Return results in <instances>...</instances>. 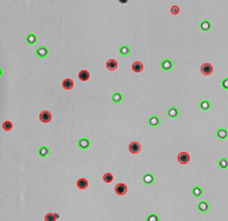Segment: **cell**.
<instances>
[{"label":"cell","instance_id":"cell-25","mask_svg":"<svg viewBox=\"0 0 228 221\" xmlns=\"http://www.w3.org/2000/svg\"><path fill=\"white\" fill-rule=\"evenodd\" d=\"M218 165H219V168L222 169V170H226V169H228V158H226V157H222V158H220L219 162H218Z\"/></svg>","mask_w":228,"mask_h":221},{"label":"cell","instance_id":"cell-5","mask_svg":"<svg viewBox=\"0 0 228 221\" xmlns=\"http://www.w3.org/2000/svg\"><path fill=\"white\" fill-rule=\"evenodd\" d=\"M161 67H162V69L164 71H170V70H172V68H174V62L171 61L170 58H165V60L162 61Z\"/></svg>","mask_w":228,"mask_h":221},{"label":"cell","instance_id":"cell-2","mask_svg":"<svg viewBox=\"0 0 228 221\" xmlns=\"http://www.w3.org/2000/svg\"><path fill=\"white\" fill-rule=\"evenodd\" d=\"M48 54H49V50H48V48H47L46 46L37 47V49H36V56H37L38 58H46L47 56H48Z\"/></svg>","mask_w":228,"mask_h":221},{"label":"cell","instance_id":"cell-26","mask_svg":"<svg viewBox=\"0 0 228 221\" xmlns=\"http://www.w3.org/2000/svg\"><path fill=\"white\" fill-rule=\"evenodd\" d=\"M200 109L201 111H204V112H206V111H208L210 108H211V102L208 101V100H203V101H200Z\"/></svg>","mask_w":228,"mask_h":221},{"label":"cell","instance_id":"cell-6","mask_svg":"<svg viewBox=\"0 0 228 221\" xmlns=\"http://www.w3.org/2000/svg\"><path fill=\"white\" fill-rule=\"evenodd\" d=\"M40 121L43 122V123H48V122L51 121V113L48 112V111H42L40 113Z\"/></svg>","mask_w":228,"mask_h":221},{"label":"cell","instance_id":"cell-1","mask_svg":"<svg viewBox=\"0 0 228 221\" xmlns=\"http://www.w3.org/2000/svg\"><path fill=\"white\" fill-rule=\"evenodd\" d=\"M77 145H78V148H79V149H82V150H87V149L91 147V142H90V140L86 138V137H80V138L78 140Z\"/></svg>","mask_w":228,"mask_h":221},{"label":"cell","instance_id":"cell-18","mask_svg":"<svg viewBox=\"0 0 228 221\" xmlns=\"http://www.w3.org/2000/svg\"><path fill=\"white\" fill-rule=\"evenodd\" d=\"M112 101L114 104H121L122 100H123V96H122L120 92H115L114 94H112Z\"/></svg>","mask_w":228,"mask_h":221},{"label":"cell","instance_id":"cell-10","mask_svg":"<svg viewBox=\"0 0 228 221\" xmlns=\"http://www.w3.org/2000/svg\"><path fill=\"white\" fill-rule=\"evenodd\" d=\"M73 85H75V83H73V80L72 79H70V78H65L64 80H63V83H62V86H63V89L64 90H72L73 89Z\"/></svg>","mask_w":228,"mask_h":221},{"label":"cell","instance_id":"cell-3","mask_svg":"<svg viewBox=\"0 0 228 221\" xmlns=\"http://www.w3.org/2000/svg\"><path fill=\"white\" fill-rule=\"evenodd\" d=\"M200 71H201V73H203L204 76H210L213 72L212 64H211V63H204V64L201 65V68H200Z\"/></svg>","mask_w":228,"mask_h":221},{"label":"cell","instance_id":"cell-24","mask_svg":"<svg viewBox=\"0 0 228 221\" xmlns=\"http://www.w3.org/2000/svg\"><path fill=\"white\" fill-rule=\"evenodd\" d=\"M49 154H50V150H49V148L48 147H40V149H38V155L41 156V157H47V156H49Z\"/></svg>","mask_w":228,"mask_h":221},{"label":"cell","instance_id":"cell-15","mask_svg":"<svg viewBox=\"0 0 228 221\" xmlns=\"http://www.w3.org/2000/svg\"><path fill=\"white\" fill-rule=\"evenodd\" d=\"M87 186H89L87 179H85V178H79V179L77 180V187H78L79 190H85V189H87Z\"/></svg>","mask_w":228,"mask_h":221},{"label":"cell","instance_id":"cell-30","mask_svg":"<svg viewBox=\"0 0 228 221\" xmlns=\"http://www.w3.org/2000/svg\"><path fill=\"white\" fill-rule=\"evenodd\" d=\"M57 219H56V216H55V213H51V212H49V213H47L46 215H44V221H56Z\"/></svg>","mask_w":228,"mask_h":221},{"label":"cell","instance_id":"cell-32","mask_svg":"<svg viewBox=\"0 0 228 221\" xmlns=\"http://www.w3.org/2000/svg\"><path fill=\"white\" fill-rule=\"evenodd\" d=\"M178 13H179V7H178V6H172V7H171V14L176 15V14H178Z\"/></svg>","mask_w":228,"mask_h":221},{"label":"cell","instance_id":"cell-20","mask_svg":"<svg viewBox=\"0 0 228 221\" xmlns=\"http://www.w3.org/2000/svg\"><path fill=\"white\" fill-rule=\"evenodd\" d=\"M191 193H192V196L196 197V198L201 197V196H203V189H201V186H193L192 190H191Z\"/></svg>","mask_w":228,"mask_h":221},{"label":"cell","instance_id":"cell-29","mask_svg":"<svg viewBox=\"0 0 228 221\" xmlns=\"http://www.w3.org/2000/svg\"><path fill=\"white\" fill-rule=\"evenodd\" d=\"M12 128H13V123L11 121H5L2 123V129L5 132H9V130H12Z\"/></svg>","mask_w":228,"mask_h":221},{"label":"cell","instance_id":"cell-28","mask_svg":"<svg viewBox=\"0 0 228 221\" xmlns=\"http://www.w3.org/2000/svg\"><path fill=\"white\" fill-rule=\"evenodd\" d=\"M145 221H160V218H158V215L155 213H150L147 215V218H145Z\"/></svg>","mask_w":228,"mask_h":221},{"label":"cell","instance_id":"cell-33","mask_svg":"<svg viewBox=\"0 0 228 221\" xmlns=\"http://www.w3.org/2000/svg\"><path fill=\"white\" fill-rule=\"evenodd\" d=\"M55 216H56V219H60V214L58 213H55Z\"/></svg>","mask_w":228,"mask_h":221},{"label":"cell","instance_id":"cell-27","mask_svg":"<svg viewBox=\"0 0 228 221\" xmlns=\"http://www.w3.org/2000/svg\"><path fill=\"white\" fill-rule=\"evenodd\" d=\"M113 179H114V177L112 174H105V175L103 176V180L105 182V183H112L113 182Z\"/></svg>","mask_w":228,"mask_h":221},{"label":"cell","instance_id":"cell-22","mask_svg":"<svg viewBox=\"0 0 228 221\" xmlns=\"http://www.w3.org/2000/svg\"><path fill=\"white\" fill-rule=\"evenodd\" d=\"M132 69H133V71L134 72H136V73H138V72H142V70H143V64L141 63V62H134L133 63V65H132Z\"/></svg>","mask_w":228,"mask_h":221},{"label":"cell","instance_id":"cell-23","mask_svg":"<svg viewBox=\"0 0 228 221\" xmlns=\"http://www.w3.org/2000/svg\"><path fill=\"white\" fill-rule=\"evenodd\" d=\"M26 42L28 43V44H35L36 42H37V36L35 35V34H28L27 36H26Z\"/></svg>","mask_w":228,"mask_h":221},{"label":"cell","instance_id":"cell-19","mask_svg":"<svg viewBox=\"0 0 228 221\" xmlns=\"http://www.w3.org/2000/svg\"><path fill=\"white\" fill-rule=\"evenodd\" d=\"M78 78H79V80H82V82H86V80L90 79V72H89L87 70H82V71L78 73Z\"/></svg>","mask_w":228,"mask_h":221},{"label":"cell","instance_id":"cell-7","mask_svg":"<svg viewBox=\"0 0 228 221\" xmlns=\"http://www.w3.org/2000/svg\"><path fill=\"white\" fill-rule=\"evenodd\" d=\"M167 114L170 119H176V118H178V115H179V109L175 106L169 107V108H168Z\"/></svg>","mask_w":228,"mask_h":221},{"label":"cell","instance_id":"cell-13","mask_svg":"<svg viewBox=\"0 0 228 221\" xmlns=\"http://www.w3.org/2000/svg\"><path fill=\"white\" fill-rule=\"evenodd\" d=\"M198 210H199V212H201V213H206V212L210 211V204H208L207 201H200V203L198 204Z\"/></svg>","mask_w":228,"mask_h":221},{"label":"cell","instance_id":"cell-8","mask_svg":"<svg viewBox=\"0 0 228 221\" xmlns=\"http://www.w3.org/2000/svg\"><path fill=\"white\" fill-rule=\"evenodd\" d=\"M148 123H149V126H151V127H158L161 123V119L157 115H151V116H149V119H148Z\"/></svg>","mask_w":228,"mask_h":221},{"label":"cell","instance_id":"cell-21","mask_svg":"<svg viewBox=\"0 0 228 221\" xmlns=\"http://www.w3.org/2000/svg\"><path fill=\"white\" fill-rule=\"evenodd\" d=\"M106 68L107 70H109V71L116 70V68H118V62L115 61V60H108L106 63Z\"/></svg>","mask_w":228,"mask_h":221},{"label":"cell","instance_id":"cell-4","mask_svg":"<svg viewBox=\"0 0 228 221\" xmlns=\"http://www.w3.org/2000/svg\"><path fill=\"white\" fill-rule=\"evenodd\" d=\"M115 193L119 196H123L127 193V185L123 183H119L115 185Z\"/></svg>","mask_w":228,"mask_h":221},{"label":"cell","instance_id":"cell-31","mask_svg":"<svg viewBox=\"0 0 228 221\" xmlns=\"http://www.w3.org/2000/svg\"><path fill=\"white\" fill-rule=\"evenodd\" d=\"M221 86H222V89H223V90H228V77H226V78H223V79H222V82H221Z\"/></svg>","mask_w":228,"mask_h":221},{"label":"cell","instance_id":"cell-9","mask_svg":"<svg viewBox=\"0 0 228 221\" xmlns=\"http://www.w3.org/2000/svg\"><path fill=\"white\" fill-rule=\"evenodd\" d=\"M178 162L181 164H187L190 162V155L187 153H181L178 155Z\"/></svg>","mask_w":228,"mask_h":221},{"label":"cell","instance_id":"cell-12","mask_svg":"<svg viewBox=\"0 0 228 221\" xmlns=\"http://www.w3.org/2000/svg\"><path fill=\"white\" fill-rule=\"evenodd\" d=\"M129 151L132 154H138L141 151V145L138 142H132L129 145Z\"/></svg>","mask_w":228,"mask_h":221},{"label":"cell","instance_id":"cell-17","mask_svg":"<svg viewBox=\"0 0 228 221\" xmlns=\"http://www.w3.org/2000/svg\"><path fill=\"white\" fill-rule=\"evenodd\" d=\"M142 180H143V183L145 185H151L154 183V180H155V177H154L152 174H145L143 176V178H142Z\"/></svg>","mask_w":228,"mask_h":221},{"label":"cell","instance_id":"cell-16","mask_svg":"<svg viewBox=\"0 0 228 221\" xmlns=\"http://www.w3.org/2000/svg\"><path fill=\"white\" fill-rule=\"evenodd\" d=\"M217 137L219 140H226L228 137V130L225 128H219L217 130Z\"/></svg>","mask_w":228,"mask_h":221},{"label":"cell","instance_id":"cell-34","mask_svg":"<svg viewBox=\"0 0 228 221\" xmlns=\"http://www.w3.org/2000/svg\"><path fill=\"white\" fill-rule=\"evenodd\" d=\"M1 76H2V70L0 69V77H1Z\"/></svg>","mask_w":228,"mask_h":221},{"label":"cell","instance_id":"cell-11","mask_svg":"<svg viewBox=\"0 0 228 221\" xmlns=\"http://www.w3.org/2000/svg\"><path fill=\"white\" fill-rule=\"evenodd\" d=\"M200 29L203 31H210L212 29V23L210 20H203L200 22Z\"/></svg>","mask_w":228,"mask_h":221},{"label":"cell","instance_id":"cell-14","mask_svg":"<svg viewBox=\"0 0 228 221\" xmlns=\"http://www.w3.org/2000/svg\"><path fill=\"white\" fill-rule=\"evenodd\" d=\"M119 54L121 55L122 57H128V56L130 55V47L126 46V44L121 46L120 47V49H119Z\"/></svg>","mask_w":228,"mask_h":221}]
</instances>
